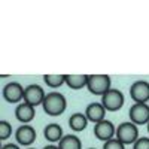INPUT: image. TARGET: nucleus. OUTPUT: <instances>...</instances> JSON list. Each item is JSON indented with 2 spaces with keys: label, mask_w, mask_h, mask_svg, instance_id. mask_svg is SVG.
<instances>
[{
  "label": "nucleus",
  "mask_w": 149,
  "mask_h": 149,
  "mask_svg": "<svg viewBox=\"0 0 149 149\" xmlns=\"http://www.w3.org/2000/svg\"><path fill=\"white\" fill-rule=\"evenodd\" d=\"M42 107H43V112L49 116H60L61 113H64V110L67 107V100L66 97L61 94V93H57V91H52V93H48L45 100L42 103Z\"/></svg>",
  "instance_id": "f257e3e1"
},
{
  "label": "nucleus",
  "mask_w": 149,
  "mask_h": 149,
  "mask_svg": "<svg viewBox=\"0 0 149 149\" xmlns=\"http://www.w3.org/2000/svg\"><path fill=\"white\" fill-rule=\"evenodd\" d=\"M112 79L107 74H88L86 88L94 95H104L112 88Z\"/></svg>",
  "instance_id": "f03ea898"
},
{
  "label": "nucleus",
  "mask_w": 149,
  "mask_h": 149,
  "mask_svg": "<svg viewBox=\"0 0 149 149\" xmlns=\"http://www.w3.org/2000/svg\"><path fill=\"white\" fill-rule=\"evenodd\" d=\"M115 137L119 142H122L124 145H134L136 140L139 139V128L131 121L122 122L116 127V136Z\"/></svg>",
  "instance_id": "7ed1b4c3"
},
{
  "label": "nucleus",
  "mask_w": 149,
  "mask_h": 149,
  "mask_svg": "<svg viewBox=\"0 0 149 149\" xmlns=\"http://www.w3.org/2000/svg\"><path fill=\"white\" fill-rule=\"evenodd\" d=\"M125 97H124L122 91L116 90V88H110L104 95H102V104L104 106V109L107 112H116L124 106Z\"/></svg>",
  "instance_id": "20e7f679"
},
{
  "label": "nucleus",
  "mask_w": 149,
  "mask_h": 149,
  "mask_svg": "<svg viewBox=\"0 0 149 149\" xmlns=\"http://www.w3.org/2000/svg\"><path fill=\"white\" fill-rule=\"evenodd\" d=\"M130 121L136 125H148L149 124V104L148 103H134L128 110Z\"/></svg>",
  "instance_id": "39448f33"
},
{
  "label": "nucleus",
  "mask_w": 149,
  "mask_h": 149,
  "mask_svg": "<svg viewBox=\"0 0 149 149\" xmlns=\"http://www.w3.org/2000/svg\"><path fill=\"white\" fill-rule=\"evenodd\" d=\"M45 97H46V93H45V90L42 88L40 85L30 84V85L26 86V90H24V100L22 102H26L30 106L36 107V106H39V104L42 106Z\"/></svg>",
  "instance_id": "423d86ee"
},
{
  "label": "nucleus",
  "mask_w": 149,
  "mask_h": 149,
  "mask_svg": "<svg viewBox=\"0 0 149 149\" xmlns=\"http://www.w3.org/2000/svg\"><path fill=\"white\" fill-rule=\"evenodd\" d=\"M37 139L36 130L30 125V124H22L15 131V140L19 146H31Z\"/></svg>",
  "instance_id": "0eeeda50"
},
{
  "label": "nucleus",
  "mask_w": 149,
  "mask_h": 149,
  "mask_svg": "<svg viewBox=\"0 0 149 149\" xmlns=\"http://www.w3.org/2000/svg\"><path fill=\"white\" fill-rule=\"evenodd\" d=\"M24 86L19 82H9L3 86V98L8 103H22L24 100Z\"/></svg>",
  "instance_id": "6e6552de"
},
{
  "label": "nucleus",
  "mask_w": 149,
  "mask_h": 149,
  "mask_svg": "<svg viewBox=\"0 0 149 149\" xmlns=\"http://www.w3.org/2000/svg\"><path fill=\"white\" fill-rule=\"evenodd\" d=\"M94 136L102 142L112 140V139H115V136H116V127L113 125L112 121L104 119V121L94 125Z\"/></svg>",
  "instance_id": "1a4fd4ad"
},
{
  "label": "nucleus",
  "mask_w": 149,
  "mask_h": 149,
  "mask_svg": "<svg viewBox=\"0 0 149 149\" xmlns=\"http://www.w3.org/2000/svg\"><path fill=\"white\" fill-rule=\"evenodd\" d=\"M130 95L134 103H148L149 102V82L136 81L130 86Z\"/></svg>",
  "instance_id": "9d476101"
},
{
  "label": "nucleus",
  "mask_w": 149,
  "mask_h": 149,
  "mask_svg": "<svg viewBox=\"0 0 149 149\" xmlns=\"http://www.w3.org/2000/svg\"><path fill=\"white\" fill-rule=\"evenodd\" d=\"M106 112L107 110L104 109L102 102H93V103H90L88 106H86L85 115H86V118H88V121L94 122V125H95V124L106 119Z\"/></svg>",
  "instance_id": "9b49d317"
},
{
  "label": "nucleus",
  "mask_w": 149,
  "mask_h": 149,
  "mask_svg": "<svg viewBox=\"0 0 149 149\" xmlns=\"http://www.w3.org/2000/svg\"><path fill=\"white\" fill-rule=\"evenodd\" d=\"M36 116V107L30 106L29 103L22 102L15 107V118L21 124H30Z\"/></svg>",
  "instance_id": "f8f14e48"
},
{
  "label": "nucleus",
  "mask_w": 149,
  "mask_h": 149,
  "mask_svg": "<svg viewBox=\"0 0 149 149\" xmlns=\"http://www.w3.org/2000/svg\"><path fill=\"white\" fill-rule=\"evenodd\" d=\"M43 136H45V139L54 145V143H60V140L64 137V131H63V127L60 125V124L57 122H51V124H48V125L43 128Z\"/></svg>",
  "instance_id": "ddd939ff"
},
{
  "label": "nucleus",
  "mask_w": 149,
  "mask_h": 149,
  "mask_svg": "<svg viewBox=\"0 0 149 149\" xmlns=\"http://www.w3.org/2000/svg\"><path fill=\"white\" fill-rule=\"evenodd\" d=\"M88 118H86L85 113H82V112H76V113L70 115L69 118V127L72 128V131H82L86 128V125H88Z\"/></svg>",
  "instance_id": "4468645a"
},
{
  "label": "nucleus",
  "mask_w": 149,
  "mask_h": 149,
  "mask_svg": "<svg viewBox=\"0 0 149 149\" xmlns=\"http://www.w3.org/2000/svg\"><path fill=\"white\" fill-rule=\"evenodd\" d=\"M88 84V74H66V85L70 90H82Z\"/></svg>",
  "instance_id": "2eb2a0df"
},
{
  "label": "nucleus",
  "mask_w": 149,
  "mask_h": 149,
  "mask_svg": "<svg viewBox=\"0 0 149 149\" xmlns=\"http://www.w3.org/2000/svg\"><path fill=\"white\" fill-rule=\"evenodd\" d=\"M60 149H82V142L76 134H66L58 143Z\"/></svg>",
  "instance_id": "dca6fc26"
},
{
  "label": "nucleus",
  "mask_w": 149,
  "mask_h": 149,
  "mask_svg": "<svg viewBox=\"0 0 149 149\" xmlns=\"http://www.w3.org/2000/svg\"><path fill=\"white\" fill-rule=\"evenodd\" d=\"M43 82L51 86V88H60L61 85L66 84V74H45L43 76Z\"/></svg>",
  "instance_id": "f3484780"
},
{
  "label": "nucleus",
  "mask_w": 149,
  "mask_h": 149,
  "mask_svg": "<svg viewBox=\"0 0 149 149\" xmlns=\"http://www.w3.org/2000/svg\"><path fill=\"white\" fill-rule=\"evenodd\" d=\"M12 136V125L8 121H0V140L5 142Z\"/></svg>",
  "instance_id": "a211bd4d"
},
{
  "label": "nucleus",
  "mask_w": 149,
  "mask_h": 149,
  "mask_svg": "<svg viewBox=\"0 0 149 149\" xmlns=\"http://www.w3.org/2000/svg\"><path fill=\"white\" fill-rule=\"evenodd\" d=\"M103 149H125V145L122 142H119L116 137L112 139V140H107L103 143Z\"/></svg>",
  "instance_id": "6ab92c4d"
},
{
  "label": "nucleus",
  "mask_w": 149,
  "mask_h": 149,
  "mask_svg": "<svg viewBox=\"0 0 149 149\" xmlns=\"http://www.w3.org/2000/svg\"><path fill=\"white\" fill-rule=\"evenodd\" d=\"M133 149H149V137H139L133 145Z\"/></svg>",
  "instance_id": "aec40b11"
},
{
  "label": "nucleus",
  "mask_w": 149,
  "mask_h": 149,
  "mask_svg": "<svg viewBox=\"0 0 149 149\" xmlns=\"http://www.w3.org/2000/svg\"><path fill=\"white\" fill-rule=\"evenodd\" d=\"M2 149H21V146L18 143H5Z\"/></svg>",
  "instance_id": "412c9836"
},
{
  "label": "nucleus",
  "mask_w": 149,
  "mask_h": 149,
  "mask_svg": "<svg viewBox=\"0 0 149 149\" xmlns=\"http://www.w3.org/2000/svg\"><path fill=\"white\" fill-rule=\"evenodd\" d=\"M43 149H60V148H58V145H46Z\"/></svg>",
  "instance_id": "4be33fe9"
},
{
  "label": "nucleus",
  "mask_w": 149,
  "mask_h": 149,
  "mask_svg": "<svg viewBox=\"0 0 149 149\" xmlns=\"http://www.w3.org/2000/svg\"><path fill=\"white\" fill-rule=\"evenodd\" d=\"M146 128H148V133H149V124H148V125H146Z\"/></svg>",
  "instance_id": "5701e85b"
},
{
  "label": "nucleus",
  "mask_w": 149,
  "mask_h": 149,
  "mask_svg": "<svg viewBox=\"0 0 149 149\" xmlns=\"http://www.w3.org/2000/svg\"><path fill=\"white\" fill-rule=\"evenodd\" d=\"M88 149H95V148H88Z\"/></svg>",
  "instance_id": "b1692460"
},
{
  "label": "nucleus",
  "mask_w": 149,
  "mask_h": 149,
  "mask_svg": "<svg viewBox=\"0 0 149 149\" xmlns=\"http://www.w3.org/2000/svg\"><path fill=\"white\" fill-rule=\"evenodd\" d=\"M27 149H34V148H27Z\"/></svg>",
  "instance_id": "393cba45"
}]
</instances>
